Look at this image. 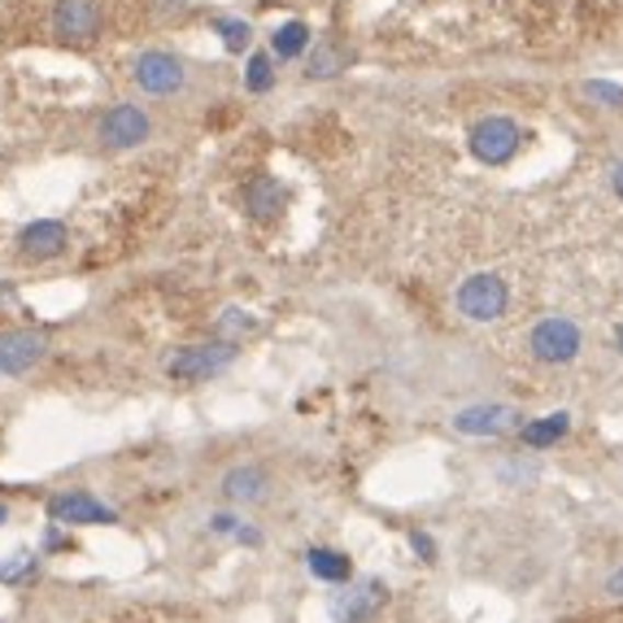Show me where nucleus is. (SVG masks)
Instances as JSON below:
<instances>
[{"instance_id":"obj_29","label":"nucleus","mask_w":623,"mask_h":623,"mask_svg":"<svg viewBox=\"0 0 623 623\" xmlns=\"http://www.w3.org/2000/svg\"><path fill=\"white\" fill-rule=\"evenodd\" d=\"M615 345H620V354H623V327L615 332Z\"/></svg>"},{"instance_id":"obj_21","label":"nucleus","mask_w":623,"mask_h":623,"mask_svg":"<svg viewBox=\"0 0 623 623\" xmlns=\"http://www.w3.org/2000/svg\"><path fill=\"white\" fill-rule=\"evenodd\" d=\"M253 327H257V319H253V314H244V310H227V314L218 319V336H222L227 345H235V341H240V336H249Z\"/></svg>"},{"instance_id":"obj_30","label":"nucleus","mask_w":623,"mask_h":623,"mask_svg":"<svg viewBox=\"0 0 623 623\" xmlns=\"http://www.w3.org/2000/svg\"><path fill=\"white\" fill-rule=\"evenodd\" d=\"M4 519H9V510H4V506H0V523H4Z\"/></svg>"},{"instance_id":"obj_15","label":"nucleus","mask_w":623,"mask_h":623,"mask_svg":"<svg viewBox=\"0 0 623 623\" xmlns=\"http://www.w3.org/2000/svg\"><path fill=\"white\" fill-rule=\"evenodd\" d=\"M341 70H349V48H345L336 35L314 39V48H310V57H305V74H310V79H336Z\"/></svg>"},{"instance_id":"obj_27","label":"nucleus","mask_w":623,"mask_h":623,"mask_svg":"<svg viewBox=\"0 0 623 623\" xmlns=\"http://www.w3.org/2000/svg\"><path fill=\"white\" fill-rule=\"evenodd\" d=\"M158 9H162V13H171V9L180 13V9H184V0H158Z\"/></svg>"},{"instance_id":"obj_14","label":"nucleus","mask_w":623,"mask_h":623,"mask_svg":"<svg viewBox=\"0 0 623 623\" xmlns=\"http://www.w3.org/2000/svg\"><path fill=\"white\" fill-rule=\"evenodd\" d=\"M266 488H270V480H266V471H262V466H253V462L231 466V471L222 475V497H227V501H235V506H253V501H262V497H266Z\"/></svg>"},{"instance_id":"obj_17","label":"nucleus","mask_w":623,"mask_h":623,"mask_svg":"<svg viewBox=\"0 0 623 623\" xmlns=\"http://www.w3.org/2000/svg\"><path fill=\"white\" fill-rule=\"evenodd\" d=\"M310 48V26L305 22H284L275 35H270V57L288 61V57H301Z\"/></svg>"},{"instance_id":"obj_28","label":"nucleus","mask_w":623,"mask_h":623,"mask_svg":"<svg viewBox=\"0 0 623 623\" xmlns=\"http://www.w3.org/2000/svg\"><path fill=\"white\" fill-rule=\"evenodd\" d=\"M611 593H620V598H623V572H620V576H611Z\"/></svg>"},{"instance_id":"obj_23","label":"nucleus","mask_w":623,"mask_h":623,"mask_svg":"<svg viewBox=\"0 0 623 623\" xmlns=\"http://www.w3.org/2000/svg\"><path fill=\"white\" fill-rule=\"evenodd\" d=\"M31 567H35V558H31V554H13V558L0 567V580H18V576H26Z\"/></svg>"},{"instance_id":"obj_20","label":"nucleus","mask_w":623,"mask_h":623,"mask_svg":"<svg viewBox=\"0 0 623 623\" xmlns=\"http://www.w3.org/2000/svg\"><path fill=\"white\" fill-rule=\"evenodd\" d=\"M218 35H222V48H227V53H244V48L253 44V26H249L244 18H222V22H218Z\"/></svg>"},{"instance_id":"obj_5","label":"nucleus","mask_w":623,"mask_h":623,"mask_svg":"<svg viewBox=\"0 0 623 623\" xmlns=\"http://www.w3.org/2000/svg\"><path fill=\"white\" fill-rule=\"evenodd\" d=\"M96 136L105 149H140L149 145L153 136V118L140 109V105H114L101 123H96Z\"/></svg>"},{"instance_id":"obj_18","label":"nucleus","mask_w":623,"mask_h":623,"mask_svg":"<svg viewBox=\"0 0 623 623\" xmlns=\"http://www.w3.org/2000/svg\"><path fill=\"white\" fill-rule=\"evenodd\" d=\"M305 563H310V572L319 576V580H327V585H345L349 580V558L345 554H336V550H310L305 554Z\"/></svg>"},{"instance_id":"obj_25","label":"nucleus","mask_w":623,"mask_h":623,"mask_svg":"<svg viewBox=\"0 0 623 623\" xmlns=\"http://www.w3.org/2000/svg\"><path fill=\"white\" fill-rule=\"evenodd\" d=\"M611 188H615V197L623 201V162H615V166H611Z\"/></svg>"},{"instance_id":"obj_7","label":"nucleus","mask_w":623,"mask_h":623,"mask_svg":"<svg viewBox=\"0 0 623 623\" xmlns=\"http://www.w3.org/2000/svg\"><path fill=\"white\" fill-rule=\"evenodd\" d=\"M44 354H48L44 332H31V327L0 332V376H26L44 362Z\"/></svg>"},{"instance_id":"obj_6","label":"nucleus","mask_w":623,"mask_h":623,"mask_svg":"<svg viewBox=\"0 0 623 623\" xmlns=\"http://www.w3.org/2000/svg\"><path fill=\"white\" fill-rule=\"evenodd\" d=\"M231 358H235V345H227V341L193 345V349H184V354H175V358L166 362V376H171V380H188V384H193V380H209V376L227 371Z\"/></svg>"},{"instance_id":"obj_26","label":"nucleus","mask_w":623,"mask_h":623,"mask_svg":"<svg viewBox=\"0 0 623 623\" xmlns=\"http://www.w3.org/2000/svg\"><path fill=\"white\" fill-rule=\"evenodd\" d=\"M214 532H235V519H231V515H218V519H214Z\"/></svg>"},{"instance_id":"obj_16","label":"nucleus","mask_w":623,"mask_h":623,"mask_svg":"<svg viewBox=\"0 0 623 623\" xmlns=\"http://www.w3.org/2000/svg\"><path fill=\"white\" fill-rule=\"evenodd\" d=\"M519 431H523V445L545 449V445H554V440H563V436L572 431V415H567V411H554V415L537 418V423H523Z\"/></svg>"},{"instance_id":"obj_22","label":"nucleus","mask_w":623,"mask_h":623,"mask_svg":"<svg viewBox=\"0 0 623 623\" xmlns=\"http://www.w3.org/2000/svg\"><path fill=\"white\" fill-rule=\"evenodd\" d=\"M585 96H589V101H598V105H607V109H623V88H620V83L593 79V83H585Z\"/></svg>"},{"instance_id":"obj_8","label":"nucleus","mask_w":623,"mask_h":623,"mask_svg":"<svg viewBox=\"0 0 623 623\" xmlns=\"http://www.w3.org/2000/svg\"><path fill=\"white\" fill-rule=\"evenodd\" d=\"M48 519L53 523H74V528H101V523H114L118 515H114V506H105V501H96L92 493H83V488H74V493H57L53 501H48Z\"/></svg>"},{"instance_id":"obj_11","label":"nucleus","mask_w":623,"mask_h":623,"mask_svg":"<svg viewBox=\"0 0 623 623\" xmlns=\"http://www.w3.org/2000/svg\"><path fill=\"white\" fill-rule=\"evenodd\" d=\"M453 427L462 436H501V431L519 427V411H510V406H466V411L453 415Z\"/></svg>"},{"instance_id":"obj_24","label":"nucleus","mask_w":623,"mask_h":623,"mask_svg":"<svg viewBox=\"0 0 623 623\" xmlns=\"http://www.w3.org/2000/svg\"><path fill=\"white\" fill-rule=\"evenodd\" d=\"M411 545H415V554H423L427 563H436V545H431V537H423V532H411Z\"/></svg>"},{"instance_id":"obj_12","label":"nucleus","mask_w":623,"mask_h":623,"mask_svg":"<svg viewBox=\"0 0 623 623\" xmlns=\"http://www.w3.org/2000/svg\"><path fill=\"white\" fill-rule=\"evenodd\" d=\"M284 206H288V193H284L279 180L253 175V180L244 184V209H249L253 222H275V218L284 214Z\"/></svg>"},{"instance_id":"obj_3","label":"nucleus","mask_w":623,"mask_h":623,"mask_svg":"<svg viewBox=\"0 0 623 623\" xmlns=\"http://www.w3.org/2000/svg\"><path fill=\"white\" fill-rule=\"evenodd\" d=\"M580 345H585L580 327H576L572 319H563V314H554V319H541V323L532 327V336H528V349H532V358H537V362H550V367H558V362H572V358L580 354Z\"/></svg>"},{"instance_id":"obj_4","label":"nucleus","mask_w":623,"mask_h":623,"mask_svg":"<svg viewBox=\"0 0 623 623\" xmlns=\"http://www.w3.org/2000/svg\"><path fill=\"white\" fill-rule=\"evenodd\" d=\"M131 79L149 92V96H175V92H184V83H188V70H184V61L175 57V53H140L136 57V66H131Z\"/></svg>"},{"instance_id":"obj_9","label":"nucleus","mask_w":623,"mask_h":623,"mask_svg":"<svg viewBox=\"0 0 623 623\" xmlns=\"http://www.w3.org/2000/svg\"><path fill=\"white\" fill-rule=\"evenodd\" d=\"M101 22H105L101 0H57L53 9V31L70 44H92L101 35Z\"/></svg>"},{"instance_id":"obj_13","label":"nucleus","mask_w":623,"mask_h":623,"mask_svg":"<svg viewBox=\"0 0 623 623\" xmlns=\"http://www.w3.org/2000/svg\"><path fill=\"white\" fill-rule=\"evenodd\" d=\"M384 602H389V589L380 580H362V585H354L345 593V602L336 607V615H341V623H371L384 611Z\"/></svg>"},{"instance_id":"obj_2","label":"nucleus","mask_w":623,"mask_h":623,"mask_svg":"<svg viewBox=\"0 0 623 623\" xmlns=\"http://www.w3.org/2000/svg\"><path fill=\"white\" fill-rule=\"evenodd\" d=\"M471 153L484 162V166H506L515 153H519V145H523V131H519V123H510V118H501V114H493V118H480L475 127H471Z\"/></svg>"},{"instance_id":"obj_10","label":"nucleus","mask_w":623,"mask_h":623,"mask_svg":"<svg viewBox=\"0 0 623 623\" xmlns=\"http://www.w3.org/2000/svg\"><path fill=\"white\" fill-rule=\"evenodd\" d=\"M66 244H70V231H66V222H57V218H39V222L22 227V235H18L22 257H35V262H48V257L66 253Z\"/></svg>"},{"instance_id":"obj_1","label":"nucleus","mask_w":623,"mask_h":623,"mask_svg":"<svg viewBox=\"0 0 623 623\" xmlns=\"http://www.w3.org/2000/svg\"><path fill=\"white\" fill-rule=\"evenodd\" d=\"M506 305H510V288H506V279H501V275H493V270L466 275V279H462V288H458V310H462L466 319H475V323H493V319H501V314H506Z\"/></svg>"},{"instance_id":"obj_19","label":"nucleus","mask_w":623,"mask_h":623,"mask_svg":"<svg viewBox=\"0 0 623 623\" xmlns=\"http://www.w3.org/2000/svg\"><path fill=\"white\" fill-rule=\"evenodd\" d=\"M244 88H249V92H270V88H275V57H270V53H253V57H249Z\"/></svg>"}]
</instances>
